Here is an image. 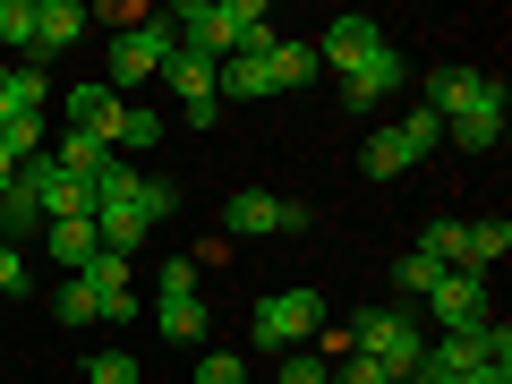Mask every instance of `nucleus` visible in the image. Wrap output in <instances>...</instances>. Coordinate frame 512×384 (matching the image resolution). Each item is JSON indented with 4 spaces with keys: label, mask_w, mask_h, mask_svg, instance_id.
Masks as SVG:
<instances>
[{
    "label": "nucleus",
    "mask_w": 512,
    "mask_h": 384,
    "mask_svg": "<svg viewBox=\"0 0 512 384\" xmlns=\"http://www.w3.org/2000/svg\"><path fill=\"white\" fill-rule=\"evenodd\" d=\"M512 359V325H495V316H487V325H470V333H444V342L436 350H427V359H419V376H470V367H504Z\"/></svg>",
    "instance_id": "nucleus-4"
},
{
    "label": "nucleus",
    "mask_w": 512,
    "mask_h": 384,
    "mask_svg": "<svg viewBox=\"0 0 512 384\" xmlns=\"http://www.w3.org/2000/svg\"><path fill=\"white\" fill-rule=\"evenodd\" d=\"M9 180H18V154H9V146H0V197H9Z\"/></svg>",
    "instance_id": "nucleus-36"
},
{
    "label": "nucleus",
    "mask_w": 512,
    "mask_h": 384,
    "mask_svg": "<svg viewBox=\"0 0 512 384\" xmlns=\"http://www.w3.org/2000/svg\"><path fill=\"white\" fill-rule=\"evenodd\" d=\"M171 52H180V43H171V26H163V18L120 26V35H111V77H103V86H111V94L146 86V77H163V69H171Z\"/></svg>",
    "instance_id": "nucleus-3"
},
{
    "label": "nucleus",
    "mask_w": 512,
    "mask_h": 384,
    "mask_svg": "<svg viewBox=\"0 0 512 384\" xmlns=\"http://www.w3.org/2000/svg\"><path fill=\"white\" fill-rule=\"evenodd\" d=\"M52 316H60V325H94V299H86V282H60Z\"/></svg>",
    "instance_id": "nucleus-30"
},
{
    "label": "nucleus",
    "mask_w": 512,
    "mask_h": 384,
    "mask_svg": "<svg viewBox=\"0 0 512 384\" xmlns=\"http://www.w3.org/2000/svg\"><path fill=\"white\" fill-rule=\"evenodd\" d=\"M43 248H52L60 265H69V274H77V265H86V256L103 248V239H94V222H43Z\"/></svg>",
    "instance_id": "nucleus-19"
},
{
    "label": "nucleus",
    "mask_w": 512,
    "mask_h": 384,
    "mask_svg": "<svg viewBox=\"0 0 512 384\" xmlns=\"http://www.w3.org/2000/svg\"><path fill=\"white\" fill-rule=\"evenodd\" d=\"M478 94H487V77H478V69H427V103H419V111H436V120H461Z\"/></svg>",
    "instance_id": "nucleus-11"
},
{
    "label": "nucleus",
    "mask_w": 512,
    "mask_h": 384,
    "mask_svg": "<svg viewBox=\"0 0 512 384\" xmlns=\"http://www.w3.org/2000/svg\"><path fill=\"white\" fill-rule=\"evenodd\" d=\"M0 291L26 299V248H18V239H0Z\"/></svg>",
    "instance_id": "nucleus-33"
},
{
    "label": "nucleus",
    "mask_w": 512,
    "mask_h": 384,
    "mask_svg": "<svg viewBox=\"0 0 512 384\" xmlns=\"http://www.w3.org/2000/svg\"><path fill=\"white\" fill-rule=\"evenodd\" d=\"M427 308L444 316V333H470V325H487V274H470V265H453V274L427 291Z\"/></svg>",
    "instance_id": "nucleus-5"
},
{
    "label": "nucleus",
    "mask_w": 512,
    "mask_h": 384,
    "mask_svg": "<svg viewBox=\"0 0 512 384\" xmlns=\"http://www.w3.org/2000/svg\"><path fill=\"white\" fill-rule=\"evenodd\" d=\"M350 350H359V359H376L384 376H419L427 333L410 325V308H359V325H350Z\"/></svg>",
    "instance_id": "nucleus-2"
},
{
    "label": "nucleus",
    "mask_w": 512,
    "mask_h": 384,
    "mask_svg": "<svg viewBox=\"0 0 512 384\" xmlns=\"http://www.w3.org/2000/svg\"><path fill=\"white\" fill-rule=\"evenodd\" d=\"M154 325H163L171 342H205V299H163V308H154Z\"/></svg>",
    "instance_id": "nucleus-22"
},
{
    "label": "nucleus",
    "mask_w": 512,
    "mask_h": 384,
    "mask_svg": "<svg viewBox=\"0 0 512 384\" xmlns=\"http://www.w3.org/2000/svg\"><path fill=\"white\" fill-rule=\"evenodd\" d=\"M197 384H248V359H239V350H205V359H197Z\"/></svg>",
    "instance_id": "nucleus-28"
},
{
    "label": "nucleus",
    "mask_w": 512,
    "mask_h": 384,
    "mask_svg": "<svg viewBox=\"0 0 512 384\" xmlns=\"http://www.w3.org/2000/svg\"><path fill=\"white\" fill-rule=\"evenodd\" d=\"M316 333H325V291H274V299H256V316H248V342L265 350V359L308 350Z\"/></svg>",
    "instance_id": "nucleus-1"
},
{
    "label": "nucleus",
    "mask_w": 512,
    "mask_h": 384,
    "mask_svg": "<svg viewBox=\"0 0 512 384\" xmlns=\"http://www.w3.org/2000/svg\"><path fill=\"white\" fill-rule=\"evenodd\" d=\"M86 9L77 0H35V60H52V52H77L86 43Z\"/></svg>",
    "instance_id": "nucleus-9"
},
{
    "label": "nucleus",
    "mask_w": 512,
    "mask_h": 384,
    "mask_svg": "<svg viewBox=\"0 0 512 384\" xmlns=\"http://www.w3.org/2000/svg\"><path fill=\"white\" fill-rule=\"evenodd\" d=\"M222 231H282V197L274 188H239V197L222 205Z\"/></svg>",
    "instance_id": "nucleus-15"
},
{
    "label": "nucleus",
    "mask_w": 512,
    "mask_h": 384,
    "mask_svg": "<svg viewBox=\"0 0 512 384\" xmlns=\"http://www.w3.org/2000/svg\"><path fill=\"white\" fill-rule=\"evenodd\" d=\"M120 103H128V94H111V86H69V94H60L69 128H77V137H103V146H111V128H120Z\"/></svg>",
    "instance_id": "nucleus-10"
},
{
    "label": "nucleus",
    "mask_w": 512,
    "mask_h": 384,
    "mask_svg": "<svg viewBox=\"0 0 512 384\" xmlns=\"http://www.w3.org/2000/svg\"><path fill=\"white\" fill-rule=\"evenodd\" d=\"M0 120H18V77H9V60H0Z\"/></svg>",
    "instance_id": "nucleus-34"
},
{
    "label": "nucleus",
    "mask_w": 512,
    "mask_h": 384,
    "mask_svg": "<svg viewBox=\"0 0 512 384\" xmlns=\"http://www.w3.org/2000/svg\"><path fill=\"white\" fill-rule=\"evenodd\" d=\"M171 86H180V103H222V94H214V69H205V60H188V52H171Z\"/></svg>",
    "instance_id": "nucleus-21"
},
{
    "label": "nucleus",
    "mask_w": 512,
    "mask_h": 384,
    "mask_svg": "<svg viewBox=\"0 0 512 384\" xmlns=\"http://www.w3.org/2000/svg\"><path fill=\"white\" fill-rule=\"evenodd\" d=\"M214 94H222V103H256V94H274V77H265V60L231 52V60L214 69Z\"/></svg>",
    "instance_id": "nucleus-16"
},
{
    "label": "nucleus",
    "mask_w": 512,
    "mask_h": 384,
    "mask_svg": "<svg viewBox=\"0 0 512 384\" xmlns=\"http://www.w3.org/2000/svg\"><path fill=\"white\" fill-rule=\"evenodd\" d=\"M402 86H410V60L393 52V43H384L376 60H359V69L342 77V103H350V111H376L384 94H402Z\"/></svg>",
    "instance_id": "nucleus-6"
},
{
    "label": "nucleus",
    "mask_w": 512,
    "mask_h": 384,
    "mask_svg": "<svg viewBox=\"0 0 512 384\" xmlns=\"http://www.w3.org/2000/svg\"><path fill=\"white\" fill-rule=\"evenodd\" d=\"M410 163H419V154H410V137H402V128H376V137H367V154H359V171H367V180H402Z\"/></svg>",
    "instance_id": "nucleus-17"
},
{
    "label": "nucleus",
    "mask_w": 512,
    "mask_h": 384,
    "mask_svg": "<svg viewBox=\"0 0 512 384\" xmlns=\"http://www.w3.org/2000/svg\"><path fill=\"white\" fill-rule=\"evenodd\" d=\"M376 52H384V26L359 18V9H350V18H333L325 43H316V60H325V69H342V77L359 69V60H376Z\"/></svg>",
    "instance_id": "nucleus-7"
},
{
    "label": "nucleus",
    "mask_w": 512,
    "mask_h": 384,
    "mask_svg": "<svg viewBox=\"0 0 512 384\" xmlns=\"http://www.w3.org/2000/svg\"><path fill=\"white\" fill-rule=\"evenodd\" d=\"M504 248H512V222H470V248H461V265H470V274H487Z\"/></svg>",
    "instance_id": "nucleus-20"
},
{
    "label": "nucleus",
    "mask_w": 512,
    "mask_h": 384,
    "mask_svg": "<svg viewBox=\"0 0 512 384\" xmlns=\"http://www.w3.org/2000/svg\"><path fill=\"white\" fill-rule=\"evenodd\" d=\"M402 137H410V154H436V146H444V120H436V111H410Z\"/></svg>",
    "instance_id": "nucleus-29"
},
{
    "label": "nucleus",
    "mask_w": 512,
    "mask_h": 384,
    "mask_svg": "<svg viewBox=\"0 0 512 384\" xmlns=\"http://www.w3.org/2000/svg\"><path fill=\"white\" fill-rule=\"evenodd\" d=\"M461 384H512V367H470Z\"/></svg>",
    "instance_id": "nucleus-35"
},
{
    "label": "nucleus",
    "mask_w": 512,
    "mask_h": 384,
    "mask_svg": "<svg viewBox=\"0 0 512 384\" xmlns=\"http://www.w3.org/2000/svg\"><path fill=\"white\" fill-rule=\"evenodd\" d=\"M52 163L69 171V180H86V188H94V180H103L111 163H120V154H111L103 137H77V128H60V146H52Z\"/></svg>",
    "instance_id": "nucleus-13"
},
{
    "label": "nucleus",
    "mask_w": 512,
    "mask_h": 384,
    "mask_svg": "<svg viewBox=\"0 0 512 384\" xmlns=\"http://www.w3.org/2000/svg\"><path fill=\"white\" fill-rule=\"evenodd\" d=\"M137 376H146V367L128 359V350H94L86 359V384H137Z\"/></svg>",
    "instance_id": "nucleus-26"
},
{
    "label": "nucleus",
    "mask_w": 512,
    "mask_h": 384,
    "mask_svg": "<svg viewBox=\"0 0 512 384\" xmlns=\"http://www.w3.org/2000/svg\"><path fill=\"white\" fill-rule=\"evenodd\" d=\"M0 231H43V205L26 197V180H9V197H0Z\"/></svg>",
    "instance_id": "nucleus-25"
},
{
    "label": "nucleus",
    "mask_w": 512,
    "mask_h": 384,
    "mask_svg": "<svg viewBox=\"0 0 512 384\" xmlns=\"http://www.w3.org/2000/svg\"><path fill=\"white\" fill-rule=\"evenodd\" d=\"M282 384H333V367L316 359V350H282V367H274Z\"/></svg>",
    "instance_id": "nucleus-27"
},
{
    "label": "nucleus",
    "mask_w": 512,
    "mask_h": 384,
    "mask_svg": "<svg viewBox=\"0 0 512 384\" xmlns=\"http://www.w3.org/2000/svg\"><path fill=\"white\" fill-rule=\"evenodd\" d=\"M154 146H163V111H154V103H120L111 154H120V163H137V154H154Z\"/></svg>",
    "instance_id": "nucleus-12"
},
{
    "label": "nucleus",
    "mask_w": 512,
    "mask_h": 384,
    "mask_svg": "<svg viewBox=\"0 0 512 384\" xmlns=\"http://www.w3.org/2000/svg\"><path fill=\"white\" fill-rule=\"evenodd\" d=\"M0 43L18 60H35V0H0Z\"/></svg>",
    "instance_id": "nucleus-23"
},
{
    "label": "nucleus",
    "mask_w": 512,
    "mask_h": 384,
    "mask_svg": "<svg viewBox=\"0 0 512 384\" xmlns=\"http://www.w3.org/2000/svg\"><path fill=\"white\" fill-rule=\"evenodd\" d=\"M444 137H453L461 154H495V146H504V86L487 77V94H478L461 120H444Z\"/></svg>",
    "instance_id": "nucleus-8"
},
{
    "label": "nucleus",
    "mask_w": 512,
    "mask_h": 384,
    "mask_svg": "<svg viewBox=\"0 0 512 384\" xmlns=\"http://www.w3.org/2000/svg\"><path fill=\"white\" fill-rule=\"evenodd\" d=\"M427 248H436L444 265H461V248H470V222H436V231H427Z\"/></svg>",
    "instance_id": "nucleus-31"
},
{
    "label": "nucleus",
    "mask_w": 512,
    "mask_h": 384,
    "mask_svg": "<svg viewBox=\"0 0 512 384\" xmlns=\"http://www.w3.org/2000/svg\"><path fill=\"white\" fill-rule=\"evenodd\" d=\"M376 384H410V376H376Z\"/></svg>",
    "instance_id": "nucleus-37"
},
{
    "label": "nucleus",
    "mask_w": 512,
    "mask_h": 384,
    "mask_svg": "<svg viewBox=\"0 0 512 384\" xmlns=\"http://www.w3.org/2000/svg\"><path fill=\"white\" fill-rule=\"evenodd\" d=\"M154 282H163V299H197V265H188V256H171Z\"/></svg>",
    "instance_id": "nucleus-32"
},
{
    "label": "nucleus",
    "mask_w": 512,
    "mask_h": 384,
    "mask_svg": "<svg viewBox=\"0 0 512 384\" xmlns=\"http://www.w3.org/2000/svg\"><path fill=\"white\" fill-rule=\"evenodd\" d=\"M0 146L18 154V163H35V154H43V111H18V120H0Z\"/></svg>",
    "instance_id": "nucleus-24"
},
{
    "label": "nucleus",
    "mask_w": 512,
    "mask_h": 384,
    "mask_svg": "<svg viewBox=\"0 0 512 384\" xmlns=\"http://www.w3.org/2000/svg\"><path fill=\"white\" fill-rule=\"evenodd\" d=\"M444 274H453V265H444V256H436V248L419 239V248H410L402 265H393V291H402V299H427V291H436Z\"/></svg>",
    "instance_id": "nucleus-18"
},
{
    "label": "nucleus",
    "mask_w": 512,
    "mask_h": 384,
    "mask_svg": "<svg viewBox=\"0 0 512 384\" xmlns=\"http://www.w3.org/2000/svg\"><path fill=\"white\" fill-rule=\"evenodd\" d=\"M316 69H325V60H316V43H291V35H282L274 52H265V77H274V94H299Z\"/></svg>",
    "instance_id": "nucleus-14"
}]
</instances>
